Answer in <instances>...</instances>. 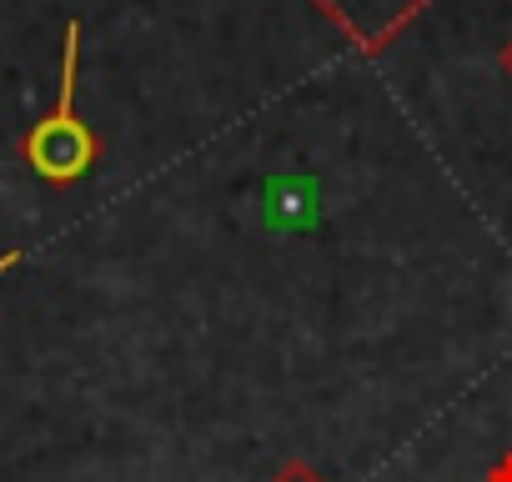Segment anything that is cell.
<instances>
[{"label": "cell", "mask_w": 512, "mask_h": 482, "mask_svg": "<svg viewBox=\"0 0 512 482\" xmlns=\"http://www.w3.org/2000/svg\"><path fill=\"white\" fill-rule=\"evenodd\" d=\"M76 81H81V21H66L56 106L21 136V156L46 186H76L101 161V141L76 111Z\"/></svg>", "instance_id": "cell-1"}, {"label": "cell", "mask_w": 512, "mask_h": 482, "mask_svg": "<svg viewBox=\"0 0 512 482\" xmlns=\"http://www.w3.org/2000/svg\"><path fill=\"white\" fill-rule=\"evenodd\" d=\"M312 6L342 31L357 41L362 56H377L427 0H312Z\"/></svg>", "instance_id": "cell-2"}, {"label": "cell", "mask_w": 512, "mask_h": 482, "mask_svg": "<svg viewBox=\"0 0 512 482\" xmlns=\"http://www.w3.org/2000/svg\"><path fill=\"white\" fill-rule=\"evenodd\" d=\"M267 482H327V477H322L312 462H282V467H277Z\"/></svg>", "instance_id": "cell-3"}, {"label": "cell", "mask_w": 512, "mask_h": 482, "mask_svg": "<svg viewBox=\"0 0 512 482\" xmlns=\"http://www.w3.org/2000/svg\"><path fill=\"white\" fill-rule=\"evenodd\" d=\"M497 71L512 81V36H507V41H502V51H497Z\"/></svg>", "instance_id": "cell-4"}, {"label": "cell", "mask_w": 512, "mask_h": 482, "mask_svg": "<svg viewBox=\"0 0 512 482\" xmlns=\"http://www.w3.org/2000/svg\"><path fill=\"white\" fill-rule=\"evenodd\" d=\"M21 262V252H11V257H0V272H6V267H16Z\"/></svg>", "instance_id": "cell-5"}]
</instances>
